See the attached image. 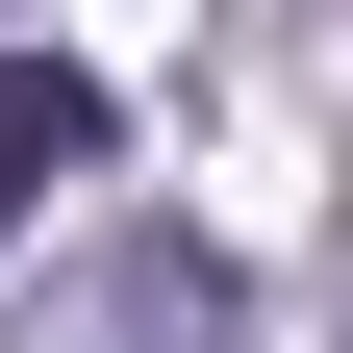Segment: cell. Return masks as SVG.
Here are the masks:
<instances>
[{
    "instance_id": "6da1fadb",
    "label": "cell",
    "mask_w": 353,
    "mask_h": 353,
    "mask_svg": "<svg viewBox=\"0 0 353 353\" xmlns=\"http://www.w3.org/2000/svg\"><path fill=\"white\" fill-rule=\"evenodd\" d=\"M51 176H101V76L76 51H0V228H26Z\"/></svg>"
}]
</instances>
